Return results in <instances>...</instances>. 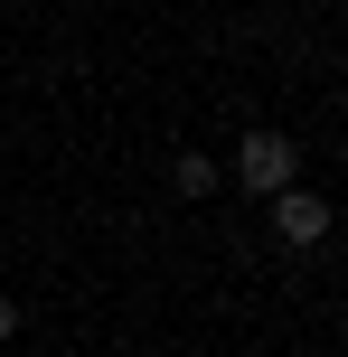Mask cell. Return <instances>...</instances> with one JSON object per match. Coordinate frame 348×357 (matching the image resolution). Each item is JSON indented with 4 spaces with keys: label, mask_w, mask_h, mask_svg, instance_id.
I'll return each instance as SVG.
<instances>
[{
    "label": "cell",
    "mask_w": 348,
    "mask_h": 357,
    "mask_svg": "<svg viewBox=\"0 0 348 357\" xmlns=\"http://www.w3.org/2000/svg\"><path fill=\"white\" fill-rule=\"evenodd\" d=\"M217 160H207V151H169V188H179V197H217Z\"/></svg>",
    "instance_id": "obj_3"
},
{
    "label": "cell",
    "mask_w": 348,
    "mask_h": 357,
    "mask_svg": "<svg viewBox=\"0 0 348 357\" xmlns=\"http://www.w3.org/2000/svg\"><path fill=\"white\" fill-rule=\"evenodd\" d=\"M264 207H273V235H282L292 254L330 245V207H320V188H301V178H292V188H282V197H264Z\"/></svg>",
    "instance_id": "obj_2"
},
{
    "label": "cell",
    "mask_w": 348,
    "mask_h": 357,
    "mask_svg": "<svg viewBox=\"0 0 348 357\" xmlns=\"http://www.w3.org/2000/svg\"><path fill=\"white\" fill-rule=\"evenodd\" d=\"M292 178H301V142L292 132H245L236 142V188L245 197H282Z\"/></svg>",
    "instance_id": "obj_1"
},
{
    "label": "cell",
    "mask_w": 348,
    "mask_h": 357,
    "mask_svg": "<svg viewBox=\"0 0 348 357\" xmlns=\"http://www.w3.org/2000/svg\"><path fill=\"white\" fill-rule=\"evenodd\" d=\"M339 160H348V142H339Z\"/></svg>",
    "instance_id": "obj_5"
},
{
    "label": "cell",
    "mask_w": 348,
    "mask_h": 357,
    "mask_svg": "<svg viewBox=\"0 0 348 357\" xmlns=\"http://www.w3.org/2000/svg\"><path fill=\"white\" fill-rule=\"evenodd\" d=\"M0 339H19V291H0Z\"/></svg>",
    "instance_id": "obj_4"
}]
</instances>
